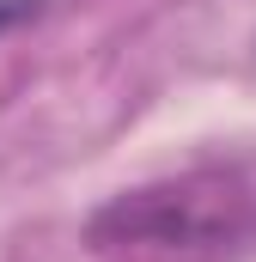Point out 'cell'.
<instances>
[{
  "label": "cell",
  "instance_id": "2",
  "mask_svg": "<svg viewBox=\"0 0 256 262\" xmlns=\"http://www.w3.org/2000/svg\"><path fill=\"white\" fill-rule=\"evenodd\" d=\"M31 12H37V0H0V37H6L12 25H25Z\"/></svg>",
  "mask_w": 256,
  "mask_h": 262
},
{
  "label": "cell",
  "instance_id": "1",
  "mask_svg": "<svg viewBox=\"0 0 256 262\" xmlns=\"http://www.w3.org/2000/svg\"><path fill=\"white\" fill-rule=\"evenodd\" d=\"M104 262H226L256 244V165H195L110 195L86 220Z\"/></svg>",
  "mask_w": 256,
  "mask_h": 262
}]
</instances>
